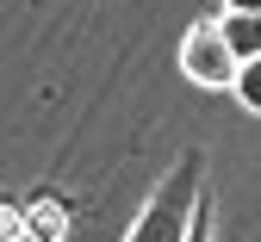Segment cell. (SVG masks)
<instances>
[{"mask_svg":"<svg viewBox=\"0 0 261 242\" xmlns=\"http://www.w3.org/2000/svg\"><path fill=\"white\" fill-rule=\"evenodd\" d=\"M199 205H205V168H199V149H187L168 174H162V186L143 199V211H137V224H130L124 242H187Z\"/></svg>","mask_w":261,"mask_h":242,"instance_id":"obj_1","label":"cell"},{"mask_svg":"<svg viewBox=\"0 0 261 242\" xmlns=\"http://www.w3.org/2000/svg\"><path fill=\"white\" fill-rule=\"evenodd\" d=\"M180 68H187L199 87H230V81H237V56H230V44L218 38L212 19H199V25L180 38Z\"/></svg>","mask_w":261,"mask_h":242,"instance_id":"obj_2","label":"cell"},{"mask_svg":"<svg viewBox=\"0 0 261 242\" xmlns=\"http://www.w3.org/2000/svg\"><path fill=\"white\" fill-rule=\"evenodd\" d=\"M212 25H218V38L230 44L237 62H255L261 56V13H218Z\"/></svg>","mask_w":261,"mask_h":242,"instance_id":"obj_3","label":"cell"},{"mask_svg":"<svg viewBox=\"0 0 261 242\" xmlns=\"http://www.w3.org/2000/svg\"><path fill=\"white\" fill-rule=\"evenodd\" d=\"M230 93L243 99L249 112H261V56H255V62H237V81H230Z\"/></svg>","mask_w":261,"mask_h":242,"instance_id":"obj_4","label":"cell"},{"mask_svg":"<svg viewBox=\"0 0 261 242\" xmlns=\"http://www.w3.org/2000/svg\"><path fill=\"white\" fill-rule=\"evenodd\" d=\"M187 242H212V199L199 205V218H193V230H187Z\"/></svg>","mask_w":261,"mask_h":242,"instance_id":"obj_5","label":"cell"},{"mask_svg":"<svg viewBox=\"0 0 261 242\" xmlns=\"http://www.w3.org/2000/svg\"><path fill=\"white\" fill-rule=\"evenodd\" d=\"M224 13H261V0H218Z\"/></svg>","mask_w":261,"mask_h":242,"instance_id":"obj_6","label":"cell"}]
</instances>
